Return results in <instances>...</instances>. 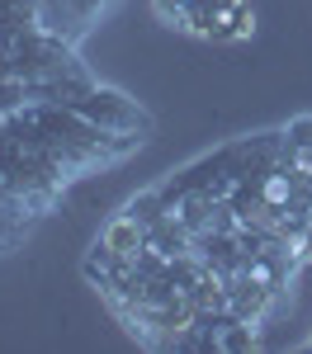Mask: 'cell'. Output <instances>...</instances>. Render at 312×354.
Instances as JSON below:
<instances>
[{"mask_svg":"<svg viewBox=\"0 0 312 354\" xmlns=\"http://www.w3.org/2000/svg\"><path fill=\"white\" fill-rule=\"evenodd\" d=\"M156 19L203 43H246L255 33L251 0H152Z\"/></svg>","mask_w":312,"mask_h":354,"instance_id":"obj_2","label":"cell"},{"mask_svg":"<svg viewBox=\"0 0 312 354\" xmlns=\"http://www.w3.org/2000/svg\"><path fill=\"white\" fill-rule=\"evenodd\" d=\"M312 260V118L237 137L128 198L85 279L152 350H251Z\"/></svg>","mask_w":312,"mask_h":354,"instance_id":"obj_1","label":"cell"}]
</instances>
